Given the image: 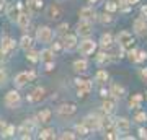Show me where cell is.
<instances>
[{"label":"cell","instance_id":"1","mask_svg":"<svg viewBox=\"0 0 147 140\" xmlns=\"http://www.w3.org/2000/svg\"><path fill=\"white\" fill-rule=\"evenodd\" d=\"M36 39L41 44H49L53 41V29L49 26H39L36 29Z\"/></svg>","mask_w":147,"mask_h":140},{"label":"cell","instance_id":"2","mask_svg":"<svg viewBox=\"0 0 147 140\" xmlns=\"http://www.w3.org/2000/svg\"><path fill=\"white\" fill-rule=\"evenodd\" d=\"M118 44H119L121 49H131L132 46H134V38H132L131 33L127 31H121L119 34H118Z\"/></svg>","mask_w":147,"mask_h":140},{"label":"cell","instance_id":"3","mask_svg":"<svg viewBox=\"0 0 147 140\" xmlns=\"http://www.w3.org/2000/svg\"><path fill=\"white\" fill-rule=\"evenodd\" d=\"M75 85H77V96H79V98H85V96L92 91V82H88V80L77 78V80H75Z\"/></svg>","mask_w":147,"mask_h":140},{"label":"cell","instance_id":"4","mask_svg":"<svg viewBox=\"0 0 147 140\" xmlns=\"http://www.w3.org/2000/svg\"><path fill=\"white\" fill-rule=\"evenodd\" d=\"M21 103V98L20 94H18V91H15V90H11V91H8V93L5 94V106L7 108H18Z\"/></svg>","mask_w":147,"mask_h":140},{"label":"cell","instance_id":"5","mask_svg":"<svg viewBox=\"0 0 147 140\" xmlns=\"http://www.w3.org/2000/svg\"><path fill=\"white\" fill-rule=\"evenodd\" d=\"M93 31V25L88 20H80L77 25V34L79 36H90Z\"/></svg>","mask_w":147,"mask_h":140},{"label":"cell","instance_id":"6","mask_svg":"<svg viewBox=\"0 0 147 140\" xmlns=\"http://www.w3.org/2000/svg\"><path fill=\"white\" fill-rule=\"evenodd\" d=\"M34 77H36V73L34 72H20L15 77V85L16 86H25V85L30 83Z\"/></svg>","mask_w":147,"mask_h":140},{"label":"cell","instance_id":"7","mask_svg":"<svg viewBox=\"0 0 147 140\" xmlns=\"http://www.w3.org/2000/svg\"><path fill=\"white\" fill-rule=\"evenodd\" d=\"M95 49H96V42H93L92 39H85V41L80 42V46H79V52L82 56H90V54H93Z\"/></svg>","mask_w":147,"mask_h":140},{"label":"cell","instance_id":"8","mask_svg":"<svg viewBox=\"0 0 147 140\" xmlns=\"http://www.w3.org/2000/svg\"><path fill=\"white\" fill-rule=\"evenodd\" d=\"M75 111H77V106L74 103H64L57 108V114L61 117H69V116L75 114Z\"/></svg>","mask_w":147,"mask_h":140},{"label":"cell","instance_id":"9","mask_svg":"<svg viewBox=\"0 0 147 140\" xmlns=\"http://www.w3.org/2000/svg\"><path fill=\"white\" fill-rule=\"evenodd\" d=\"M115 129L118 134H127L129 129H131V122L126 119V117H118L115 121Z\"/></svg>","mask_w":147,"mask_h":140},{"label":"cell","instance_id":"10","mask_svg":"<svg viewBox=\"0 0 147 140\" xmlns=\"http://www.w3.org/2000/svg\"><path fill=\"white\" fill-rule=\"evenodd\" d=\"M21 8H23V3H20V2L8 5V8H7V16H8V20L16 21V18H18V15H20Z\"/></svg>","mask_w":147,"mask_h":140},{"label":"cell","instance_id":"11","mask_svg":"<svg viewBox=\"0 0 147 140\" xmlns=\"http://www.w3.org/2000/svg\"><path fill=\"white\" fill-rule=\"evenodd\" d=\"M100 117H96V116H87L84 121H82V124L87 127V129L92 132V130H96L98 127H100Z\"/></svg>","mask_w":147,"mask_h":140},{"label":"cell","instance_id":"12","mask_svg":"<svg viewBox=\"0 0 147 140\" xmlns=\"http://www.w3.org/2000/svg\"><path fill=\"white\" fill-rule=\"evenodd\" d=\"M26 3H28V13H30V15H38V13H41L42 5H44L42 0H28Z\"/></svg>","mask_w":147,"mask_h":140},{"label":"cell","instance_id":"13","mask_svg":"<svg viewBox=\"0 0 147 140\" xmlns=\"http://www.w3.org/2000/svg\"><path fill=\"white\" fill-rule=\"evenodd\" d=\"M44 94H46V90L41 88V86H38V88L33 90L31 94H28V101L30 103H39L44 99Z\"/></svg>","mask_w":147,"mask_h":140},{"label":"cell","instance_id":"14","mask_svg":"<svg viewBox=\"0 0 147 140\" xmlns=\"http://www.w3.org/2000/svg\"><path fill=\"white\" fill-rule=\"evenodd\" d=\"M134 29H136V33L139 34V36L146 38L147 36V23L144 18H137L136 21H134Z\"/></svg>","mask_w":147,"mask_h":140},{"label":"cell","instance_id":"15","mask_svg":"<svg viewBox=\"0 0 147 140\" xmlns=\"http://www.w3.org/2000/svg\"><path fill=\"white\" fill-rule=\"evenodd\" d=\"M5 56H11L13 51H15V41L11 39V38H5L3 41H2V47H0Z\"/></svg>","mask_w":147,"mask_h":140},{"label":"cell","instance_id":"16","mask_svg":"<svg viewBox=\"0 0 147 140\" xmlns=\"http://www.w3.org/2000/svg\"><path fill=\"white\" fill-rule=\"evenodd\" d=\"M16 25L20 26L21 29H26L30 26V15H28V11H23V8H21L20 15L16 18Z\"/></svg>","mask_w":147,"mask_h":140},{"label":"cell","instance_id":"17","mask_svg":"<svg viewBox=\"0 0 147 140\" xmlns=\"http://www.w3.org/2000/svg\"><path fill=\"white\" fill-rule=\"evenodd\" d=\"M33 127H34V124H33V122H23V125H21L20 127V130H18V132H20V137L21 139H31V132H33Z\"/></svg>","mask_w":147,"mask_h":140},{"label":"cell","instance_id":"18","mask_svg":"<svg viewBox=\"0 0 147 140\" xmlns=\"http://www.w3.org/2000/svg\"><path fill=\"white\" fill-rule=\"evenodd\" d=\"M80 18L82 20H88V21H92V20H95L96 18V11L92 8V7H85V8H82L80 10Z\"/></svg>","mask_w":147,"mask_h":140},{"label":"cell","instance_id":"19","mask_svg":"<svg viewBox=\"0 0 147 140\" xmlns=\"http://www.w3.org/2000/svg\"><path fill=\"white\" fill-rule=\"evenodd\" d=\"M62 46H64V49H67V51L74 49V47L77 46V38L74 36V34H67V36H64Z\"/></svg>","mask_w":147,"mask_h":140},{"label":"cell","instance_id":"20","mask_svg":"<svg viewBox=\"0 0 147 140\" xmlns=\"http://www.w3.org/2000/svg\"><path fill=\"white\" fill-rule=\"evenodd\" d=\"M46 16L49 18V20H57L59 16H61V8H59L57 5H49L46 10Z\"/></svg>","mask_w":147,"mask_h":140},{"label":"cell","instance_id":"21","mask_svg":"<svg viewBox=\"0 0 147 140\" xmlns=\"http://www.w3.org/2000/svg\"><path fill=\"white\" fill-rule=\"evenodd\" d=\"M101 108H103V111H105L106 114H111V113H113V109L116 108V99L115 98H108V96H106V99L103 101V106H101Z\"/></svg>","mask_w":147,"mask_h":140},{"label":"cell","instance_id":"22","mask_svg":"<svg viewBox=\"0 0 147 140\" xmlns=\"http://www.w3.org/2000/svg\"><path fill=\"white\" fill-rule=\"evenodd\" d=\"M87 67H88V64H87L85 59H80V60H75V62H74V70H75L77 73L87 72Z\"/></svg>","mask_w":147,"mask_h":140},{"label":"cell","instance_id":"23","mask_svg":"<svg viewBox=\"0 0 147 140\" xmlns=\"http://www.w3.org/2000/svg\"><path fill=\"white\" fill-rule=\"evenodd\" d=\"M51 116H53L51 109H42L41 113H38L36 119H38V122H49L51 121Z\"/></svg>","mask_w":147,"mask_h":140},{"label":"cell","instance_id":"24","mask_svg":"<svg viewBox=\"0 0 147 140\" xmlns=\"http://www.w3.org/2000/svg\"><path fill=\"white\" fill-rule=\"evenodd\" d=\"M39 59H41V62H53L54 60V54L51 49H44V51L39 52Z\"/></svg>","mask_w":147,"mask_h":140},{"label":"cell","instance_id":"25","mask_svg":"<svg viewBox=\"0 0 147 140\" xmlns=\"http://www.w3.org/2000/svg\"><path fill=\"white\" fill-rule=\"evenodd\" d=\"M115 98H123L124 96V93H126V90L123 88V86H119L118 83H113V86H111V91H110Z\"/></svg>","mask_w":147,"mask_h":140},{"label":"cell","instance_id":"26","mask_svg":"<svg viewBox=\"0 0 147 140\" xmlns=\"http://www.w3.org/2000/svg\"><path fill=\"white\" fill-rule=\"evenodd\" d=\"M113 59H111V54H105V52H100L98 56H96V64L98 65H106V64H110Z\"/></svg>","mask_w":147,"mask_h":140},{"label":"cell","instance_id":"27","mask_svg":"<svg viewBox=\"0 0 147 140\" xmlns=\"http://www.w3.org/2000/svg\"><path fill=\"white\" fill-rule=\"evenodd\" d=\"M142 94H134L131 98V101H129V108L131 109H137V108H141V103H142Z\"/></svg>","mask_w":147,"mask_h":140},{"label":"cell","instance_id":"28","mask_svg":"<svg viewBox=\"0 0 147 140\" xmlns=\"http://www.w3.org/2000/svg\"><path fill=\"white\" fill-rule=\"evenodd\" d=\"M100 44H101V47H111L113 46V36L111 34H103V36L100 38Z\"/></svg>","mask_w":147,"mask_h":140},{"label":"cell","instance_id":"29","mask_svg":"<svg viewBox=\"0 0 147 140\" xmlns=\"http://www.w3.org/2000/svg\"><path fill=\"white\" fill-rule=\"evenodd\" d=\"M20 46L23 51H28V49H31L33 47V39L30 36H23L21 38V41H20Z\"/></svg>","mask_w":147,"mask_h":140},{"label":"cell","instance_id":"30","mask_svg":"<svg viewBox=\"0 0 147 140\" xmlns=\"http://www.w3.org/2000/svg\"><path fill=\"white\" fill-rule=\"evenodd\" d=\"M106 80H108V72H105V70H98L96 75H95V82L96 83H105Z\"/></svg>","mask_w":147,"mask_h":140},{"label":"cell","instance_id":"31","mask_svg":"<svg viewBox=\"0 0 147 140\" xmlns=\"http://www.w3.org/2000/svg\"><path fill=\"white\" fill-rule=\"evenodd\" d=\"M56 132H54V129H44L39 132V139H54L56 137Z\"/></svg>","mask_w":147,"mask_h":140},{"label":"cell","instance_id":"32","mask_svg":"<svg viewBox=\"0 0 147 140\" xmlns=\"http://www.w3.org/2000/svg\"><path fill=\"white\" fill-rule=\"evenodd\" d=\"M26 57H28V60H31V62H38V60H39V52L33 51V47H31V49L26 51Z\"/></svg>","mask_w":147,"mask_h":140},{"label":"cell","instance_id":"33","mask_svg":"<svg viewBox=\"0 0 147 140\" xmlns=\"http://www.w3.org/2000/svg\"><path fill=\"white\" fill-rule=\"evenodd\" d=\"M77 134H80L82 137H85V135H88V134H90V130L87 129L84 124H77Z\"/></svg>","mask_w":147,"mask_h":140},{"label":"cell","instance_id":"34","mask_svg":"<svg viewBox=\"0 0 147 140\" xmlns=\"http://www.w3.org/2000/svg\"><path fill=\"white\" fill-rule=\"evenodd\" d=\"M13 135H15V127H13V125H5L3 137H13Z\"/></svg>","mask_w":147,"mask_h":140},{"label":"cell","instance_id":"35","mask_svg":"<svg viewBox=\"0 0 147 140\" xmlns=\"http://www.w3.org/2000/svg\"><path fill=\"white\" fill-rule=\"evenodd\" d=\"M146 59H147V54H146V52H144V51H137L134 64H139V62H142V60H146Z\"/></svg>","mask_w":147,"mask_h":140},{"label":"cell","instance_id":"36","mask_svg":"<svg viewBox=\"0 0 147 140\" xmlns=\"http://www.w3.org/2000/svg\"><path fill=\"white\" fill-rule=\"evenodd\" d=\"M118 10V5H116V2H106V11H110V13H113V11Z\"/></svg>","mask_w":147,"mask_h":140},{"label":"cell","instance_id":"37","mask_svg":"<svg viewBox=\"0 0 147 140\" xmlns=\"http://www.w3.org/2000/svg\"><path fill=\"white\" fill-rule=\"evenodd\" d=\"M62 49H64L62 42H54V47H53V49H51V51H53V54H54V56H56V54H59V52L62 51Z\"/></svg>","mask_w":147,"mask_h":140},{"label":"cell","instance_id":"38","mask_svg":"<svg viewBox=\"0 0 147 140\" xmlns=\"http://www.w3.org/2000/svg\"><path fill=\"white\" fill-rule=\"evenodd\" d=\"M134 121L141 124V122H144V121H147V114H146V113H139V114H136V117H134Z\"/></svg>","mask_w":147,"mask_h":140},{"label":"cell","instance_id":"39","mask_svg":"<svg viewBox=\"0 0 147 140\" xmlns=\"http://www.w3.org/2000/svg\"><path fill=\"white\" fill-rule=\"evenodd\" d=\"M61 139L62 140H70V139H75V134H72V132H64L62 135H61Z\"/></svg>","mask_w":147,"mask_h":140},{"label":"cell","instance_id":"40","mask_svg":"<svg viewBox=\"0 0 147 140\" xmlns=\"http://www.w3.org/2000/svg\"><path fill=\"white\" fill-rule=\"evenodd\" d=\"M136 54H137V51L136 49H129V54H127V56H129V60H131V62H134V60H136Z\"/></svg>","mask_w":147,"mask_h":140},{"label":"cell","instance_id":"41","mask_svg":"<svg viewBox=\"0 0 147 140\" xmlns=\"http://www.w3.org/2000/svg\"><path fill=\"white\" fill-rule=\"evenodd\" d=\"M57 29H59V33H61V34H64V33H65V31L69 29V23H62V25L59 26Z\"/></svg>","mask_w":147,"mask_h":140},{"label":"cell","instance_id":"42","mask_svg":"<svg viewBox=\"0 0 147 140\" xmlns=\"http://www.w3.org/2000/svg\"><path fill=\"white\" fill-rule=\"evenodd\" d=\"M101 21H103V23H111V21H113V18H111L110 13H105V15L101 16Z\"/></svg>","mask_w":147,"mask_h":140},{"label":"cell","instance_id":"43","mask_svg":"<svg viewBox=\"0 0 147 140\" xmlns=\"http://www.w3.org/2000/svg\"><path fill=\"white\" fill-rule=\"evenodd\" d=\"M5 80H7V75H5V72H3V70L0 68V86H2L3 83H5Z\"/></svg>","mask_w":147,"mask_h":140},{"label":"cell","instance_id":"44","mask_svg":"<svg viewBox=\"0 0 147 140\" xmlns=\"http://www.w3.org/2000/svg\"><path fill=\"white\" fill-rule=\"evenodd\" d=\"M5 122H3V121H0V139H2V137H3V130H5Z\"/></svg>","mask_w":147,"mask_h":140},{"label":"cell","instance_id":"45","mask_svg":"<svg viewBox=\"0 0 147 140\" xmlns=\"http://www.w3.org/2000/svg\"><path fill=\"white\" fill-rule=\"evenodd\" d=\"M139 137H141V139H147V130L146 129H139Z\"/></svg>","mask_w":147,"mask_h":140},{"label":"cell","instance_id":"46","mask_svg":"<svg viewBox=\"0 0 147 140\" xmlns=\"http://www.w3.org/2000/svg\"><path fill=\"white\" fill-rule=\"evenodd\" d=\"M141 77L144 78V82L147 83V68H142L141 70Z\"/></svg>","mask_w":147,"mask_h":140},{"label":"cell","instance_id":"47","mask_svg":"<svg viewBox=\"0 0 147 140\" xmlns=\"http://www.w3.org/2000/svg\"><path fill=\"white\" fill-rule=\"evenodd\" d=\"M124 2H126L127 5H134V3H137V2H139V0H124Z\"/></svg>","mask_w":147,"mask_h":140},{"label":"cell","instance_id":"48","mask_svg":"<svg viewBox=\"0 0 147 140\" xmlns=\"http://www.w3.org/2000/svg\"><path fill=\"white\" fill-rule=\"evenodd\" d=\"M100 94H101V96H103V98H106V96H108V94H110V93H108L106 90H101V91H100Z\"/></svg>","mask_w":147,"mask_h":140},{"label":"cell","instance_id":"49","mask_svg":"<svg viewBox=\"0 0 147 140\" xmlns=\"http://www.w3.org/2000/svg\"><path fill=\"white\" fill-rule=\"evenodd\" d=\"M3 57H5V54H3V51L0 49V64H2V60H3Z\"/></svg>","mask_w":147,"mask_h":140},{"label":"cell","instance_id":"50","mask_svg":"<svg viewBox=\"0 0 147 140\" xmlns=\"http://www.w3.org/2000/svg\"><path fill=\"white\" fill-rule=\"evenodd\" d=\"M142 15L147 16V7H142Z\"/></svg>","mask_w":147,"mask_h":140},{"label":"cell","instance_id":"51","mask_svg":"<svg viewBox=\"0 0 147 140\" xmlns=\"http://www.w3.org/2000/svg\"><path fill=\"white\" fill-rule=\"evenodd\" d=\"M90 3H96V2H98V0H88Z\"/></svg>","mask_w":147,"mask_h":140},{"label":"cell","instance_id":"52","mask_svg":"<svg viewBox=\"0 0 147 140\" xmlns=\"http://www.w3.org/2000/svg\"><path fill=\"white\" fill-rule=\"evenodd\" d=\"M146 98H147V93H146Z\"/></svg>","mask_w":147,"mask_h":140}]
</instances>
